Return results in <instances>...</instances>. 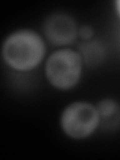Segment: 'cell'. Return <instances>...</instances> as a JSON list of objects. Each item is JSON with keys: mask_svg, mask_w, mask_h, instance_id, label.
<instances>
[{"mask_svg": "<svg viewBox=\"0 0 120 160\" xmlns=\"http://www.w3.org/2000/svg\"><path fill=\"white\" fill-rule=\"evenodd\" d=\"M45 53L42 38L31 30H20L5 40L2 55L9 66L16 70H30L37 66Z\"/></svg>", "mask_w": 120, "mask_h": 160, "instance_id": "obj_1", "label": "cell"}, {"mask_svg": "<svg viewBox=\"0 0 120 160\" xmlns=\"http://www.w3.org/2000/svg\"><path fill=\"white\" fill-rule=\"evenodd\" d=\"M81 69V55L71 49H61L50 55L45 66V73L54 87L68 89L78 82Z\"/></svg>", "mask_w": 120, "mask_h": 160, "instance_id": "obj_2", "label": "cell"}, {"mask_svg": "<svg viewBox=\"0 0 120 160\" xmlns=\"http://www.w3.org/2000/svg\"><path fill=\"white\" fill-rule=\"evenodd\" d=\"M100 123L98 110L87 102H75L65 108L61 116L64 132L72 138L89 136Z\"/></svg>", "mask_w": 120, "mask_h": 160, "instance_id": "obj_3", "label": "cell"}, {"mask_svg": "<svg viewBox=\"0 0 120 160\" xmlns=\"http://www.w3.org/2000/svg\"><path fill=\"white\" fill-rule=\"evenodd\" d=\"M44 33L49 41L55 45L69 44L76 37V24L68 15L55 14L46 20Z\"/></svg>", "mask_w": 120, "mask_h": 160, "instance_id": "obj_4", "label": "cell"}, {"mask_svg": "<svg viewBox=\"0 0 120 160\" xmlns=\"http://www.w3.org/2000/svg\"><path fill=\"white\" fill-rule=\"evenodd\" d=\"M97 110L100 116V122L103 121L105 125L109 127L112 126V121H118L120 120V107L119 105L111 99H105L99 102Z\"/></svg>", "mask_w": 120, "mask_h": 160, "instance_id": "obj_5", "label": "cell"}, {"mask_svg": "<svg viewBox=\"0 0 120 160\" xmlns=\"http://www.w3.org/2000/svg\"><path fill=\"white\" fill-rule=\"evenodd\" d=\"M81 56L87 64H98L104 56V49L99 42L92 41L81 45Z\"/></svg>", "mask_w": 120, "mask_h": 160, "instance_id": "obj_6", "label": "cell"}, {"mask_svg": "<svg viewBox=\"0 0 120 160\" xmlns=\"http://www.w3.org/2000/svg\"><path fill=\"white\" fill-rule=\"evenodd\" d=\"M79 34L83 39H90L93 35V29L88 25H84L79 29Z\"/></svg>", "mask_w": 120, "mask_h": 160, "instance_id": "obj_7", "label": "cell"}, {"mask_svg": "<svg viewBox=\"0 0 120 160\" xmlns=\"http://www.w3.org/2000/svg\"><path fill=\"white\" fill-rule=\"evenodd\" d=\"M116 7H117V10H118L119 15H120V0H119V1H117V2H116Z\"/></svg>", "mask_w": 120, "mask_h": 160, "instance_id": "obj_8", "label": "cell"}]
</instances>
